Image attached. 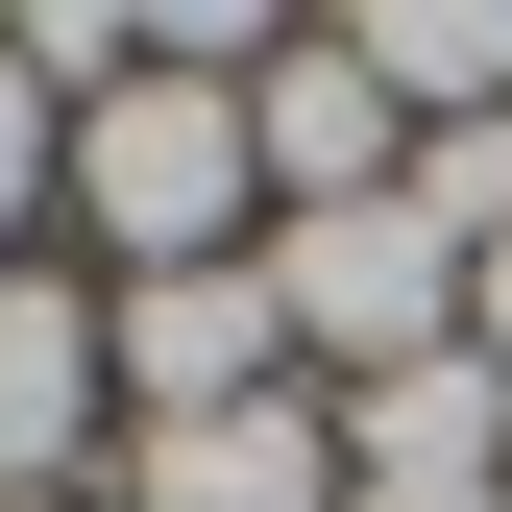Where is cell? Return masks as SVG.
<instances>
[{"instance_id":"obj_2","label":"cell","mask_w":512,"mask_h":512,"mask_svg":"<svg viewBox=\"0 0 512 512\" xmlns=\"http://www.w3.org/2000/svg\"><path fill=\"white\" fill-rule=\"evenodd\" d=\"M269 317H293L317 366H366V391H391V366L464 342V244H439L415 196H342V220H293V244H269Z\"/></svg>"},{"instance_id":"obj_3","label":"cell","mask_w":512,"mask_h":512,"mask_svg":"<svg viewBox=\"0 0 512 512\" xmlns=\"http://www.w3.org/2000/svg\"><path fill=\"white\" fill-rule=\"evenodd\" d=\"M269 342H293L269 269H122V317H98V366H147V439H171V415H244Z\"/></svg>"},{"instance_id":"obj_7","label":"cell","mask_w":512,"mask_h":512,"mask_svg":"<svg viewBox=\"0 0 512 512\" xmlns=\"http://www.w3.org/2000/svg\"><path fill=\"white\" fill-rule=\"evenodd\" d=\"M74 415H98V317L0 269V488H49V464H74Z\"/></svg>"},{"instance_id":"obj_5","label":"cell","mask_w":512,"mask_h":512,"mask_svg":"<svg viewBox=\"0 0 512 512\" xmlns=\"http://www.w3.org/2000/svg\"><path fill=\"white\" fill-rule=\"evenodd\" d=\"M147 512H342V439H317L293 391H244V415H171V439H147Z\"/></svg>"},{"instance_id":"obj_12","label":"cell","mask_w":512,"mask_h":512,"mask_svg":"<svg viewBox=\"0 0 512 512\" xmlns=\"http://www.w3.org/2000/svg\"><path fill=\"white\" fill-rule=\"evenodd\" d=\"M0 512H49V488H0Z\"/></svg>"},{"instance_id":"obj_1","label":"cell","mask_w":512,"mask_h":512,"mask_svg":"<svg viewBox=\"0 0 512 512\" xmlns=\"http://www.w3.org/2000/svg\"><path fill=\"white\" fill-rule=\"evenodd\" d=\"M74 196H98V244H122V269H220V220L269 196L244 74H122V98L74 122Z\"/></svg>"},{"instance_id":"obj_4","label":"cell","mask_w":512,"mask_h":512,"mask_svg":"<svg viewBox=\"0 0 512 512\" xmlns=\"http://www.w3.org/2000/svg\"><path fill=\"white\" fill-rule=\"evenodd\" d=\"M244 147H269V196H293V220L415 196V171H391V98H366V49H269V74H244Z\"/></svg>"},{"instance_id":"obj_8","label":"cell","mask_w":512,"mask_h":512,"mask_svg":"<svg viewBox=\"0 0 512 512\" xmlns=\"http://www.w3.org/2000/svg\"><path fill=\"white\" fill-rule=\"evenodd\" d=\"M366 49V98H464V122H512V25L488 0H391V25H342Z\"/></svg>"},{"instance_id":"obj_11","label":"cell","mask_w":512,"mask_h":512,"mask_svg":"<svg viewBox=\"0 0 512 512\" xmlns=\"http://www.w3.org/2000/svg\"><path fill=\"white\" fill-rule=\"evenodd\" d=\"M342 512H512V488H342Z\"/></svg>"},{"instance_id":"obj_9","label":"cell","mask_w":512,"mask_h":512,"mask_svg":"<svg viewBox=\"0 0 512 512\" xmlns=\"http://www.w3.org/2000/svg\"><path fill=\"white\" fill-rule=\"evenodd\" d=\"M49 171H74V147H49V74H25V49H0V220H25Z\"/></svg>"},{"instance_id":"obj_6","label":"cell","mask_w":512,"mask_h":512,"mask_svg":"<svg viewBox=\"0 0 512 512\" xmlns=\"http://www.w3.org/2000/svg\"><path fill=\"white\" fill-rule=\"evenodd\" d=\"M488 439H512V366L439 342V366H391V391H366V464H342V488H488Z\"/></svg>"},{"instance_id":"obj_10","label":"cell","mask_w":512,"mask_h":512,"mask_svg":"<svg viewBox=\"0 0 512 512\" xmlns=\"http://www.w3.org/2000/svg\"><path fill=\"white\" fill-rule=\"evenodd\" d=\"M464 342H488V366H512V244H488V269H464Z\"/></svg>"}]
</instances>
